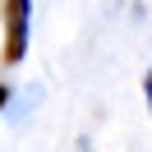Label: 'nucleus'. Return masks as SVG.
<instances>
[{
    "label": "nucleus",
    "instance_id": "1",
    "mask_svg": "<svg viewBox=\"0 0 152 152\" xmlns=\"http://www.w3.org/2000/svg\"><path fill=\"white\" fill-rule=\"evenodd\" d=\"M28 23L32 0H5V65H19L28 56Z\"/></svg>",
    "mask_w": 152,
    "mask_h": 152
},
{
    "label": "nucleus",
    "instance_id": "2",
    "mask_svg": "<svg viewBox=\"0 0 152 152\" xmlns=\"http://www.w3.org/2000/svg\"><path fill=\"white\" fill-rule=\"evenodd\" d=\"M10 106V83H0V111Z\"/></svg>",
    "mask_w": 152,
    "mask_h": 152
},
{
    "label": "nucleus",
    "instance_id": "3",
    "mask_svg": "<svg viewBox=\"0 0 152 152\" xmlns=\"http://www.w3.org/2000/svg\"><path fill=\"white\" fill-rule=\"evenodd\" d=\"M143 92H148V106H152V74L143 78Z\"/></svg>",
    "mask_w": 152,
    "mask_h": 152
}]
</instances>
